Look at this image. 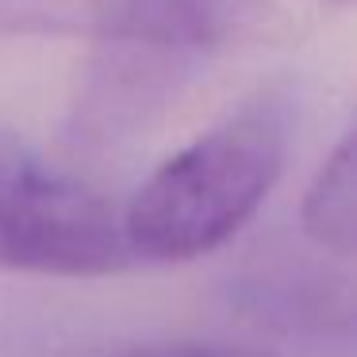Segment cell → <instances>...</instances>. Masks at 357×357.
I'll return each instance as SVG.
<instances>
[{
  "label": "cell",
  "instance_id": "3",
  "mask_svg": "<svg viewBox=\"0 0 357 357\" xmlns=\"http://www.w3.org/2000/svg\"><path fill=\"white\" fill-rule=\"evenodd\" d=\"M265 0H0V39H93L196 58L246 35Z\"/></svg>",
  "mask_w": 357,
  "mask_h": 357
},
{
  "label": "cell",
  "instance_id": "2",
  "mask_svg": "<svg viewBox=\"0 0 357 357\" xmlns=\"http://www.w3.org/2000/svg\"><path fill=\"white\" fill-rule=\"evenodd\" d=\"M127 261L119 211L108 196L0 131V269L112 277Z\"/></svg>",
  "mask_w": 357,
  "mask_h": 357
},
{
  "label": "cell",
  "instance_id": "1",
  "mask_svg": "<svg viewBox=\"0 0 357 357\" xmlns=\"http://www.w3.org/2000/svg\"><path fill=\"white\" fill-rule=\"evenodd\" d=\"M292 123V100L261 93L165 158L119 211L127 254L192 261L231 242L284 173Z\"/></svg>",
  "mask_w": 357,
  "mask_h": 357
},
{
  "label": "cell",
  "instance_id": "5",
  "mask_svg": "<svg viewBox=\"0 0 357 357\" xmlns=\"http://www.w3.org/2000/svg\"><path fill=\"white\" fill-rule=\"evenodd\" d=\"M116 357H284L265 346H234V342H162V346H135Z\"/></svg>",
  "mask_w": 357,
  "mask_h": 357
},
{
  "label": "cell",
  "instance_id": "4",
  "mask_svg": "<svg viewBox=\"0 0 357 357\" xmlns=\"http://www.w3.org/2000/svg\"><path fill=\"white\" fill-rule=\"evenodd\" d=\"M303 234L326 254L349 257L357 246V146L354 135L338 142L319 165L303 196Z\"/></svg>",
  "mask_w": 357,
  "mask_h": 357
}]
</instances>
